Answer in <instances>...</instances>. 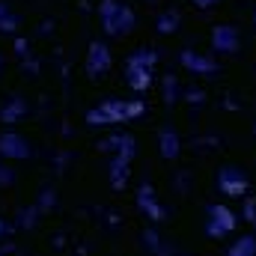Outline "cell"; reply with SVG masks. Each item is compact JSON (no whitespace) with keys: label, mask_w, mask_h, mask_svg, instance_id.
<instances>
[{"label":"cell","mask_w":256,"mask_h":256,"mask_svg":"<svg viewBox=\"0 0 256 256\" xmlns=\"http://www.w3.org/2000/svg\"><path fill=\"white\" fill-rule=\"evenodd\" d=\"M21 110H24V104H21V102H12V104H9V110H3V120H6V122H12Z\"/></svg>","instance_id":"obj_14"},{"label":"cell","mask_w":256,"mask_h":256,"mask_svg":"<svg viewBox=\"0 0 256 256\" xmlns=\"http://www.w3.org/2000/svg\"><path fill=\"white\" fill-rule=\"evenodd\" d=\"M161 155L164 158H176L179 155V134L173 128H164L161 131Z\"/></svg>","instance_id":"obj_10"},{"label":"cell","mask_w":256,"mask_h":256,"mask_svg":"<svg viewBox=\"0 0 256 256\" xmlns=\"http://www.w3.org/2000/svg\"><path fill=\"white\" fill-rule=\"evenodd\" d=\"M226 256H256V238L254 236H242V238L230 248Z\"/></svg>","instance_id":"obj_11"},{"label":"cell","mask_w":256,"mask_h":256,"mask_svg":"<svg viewBox=\"0 0 256 256\" xmlns=\"http://www.w3.org/2000/svg\"><path fill=\"white\" fill-rule=\"evenodd\" d=\"M218 188L226 194V196H244L248 191V176L238 170V167H224L220 173H218Z\"/></svg>","instance_id":"obj_6"},{"label":"cell","mask_w":256,"mask_h":256,"mask_svg":"<svg viewBox=\"0 0 256 256\" xmlns=\"http://www.w3.org/2000/svg\"><path fill=\"white\" fill-rule=\"evenodd\" d=\"M179 21H182V15L176 12V9H170V12H164L161 18H158V33H176L179 30Z\"/></svg>","instance_id":"obj_12"},{"label":"cell","mask_w":256,"mask_h":256,"mask_svg":"<svg viewBox=\"0 0 256 256\" xmlns=\"http://www.w3.org/2000/svg\"><path fill=\"white\" fill-rule=\"evenodd\" d=\"M182 66L194 74H206V78L218 72V60L212 54H196V51H182Z\"/></svg>","instance_id":"obj_7"},{"label":"cell","mask_w":256,"mask_h":256,"mask_svg":"<svg viewBox=\"0 0 256 256\" xmlns=\"http://www.w3.org/2000/svg\"><path fill=\"white\" fill-rule=\"evenodd\" d=\"M146 3H158V0H146Z\"/></svg>","instance_id":"obj_17"},{"label":"cell","mask_w":256,"mask_h":256,"mask_svg":"<svg viewBox=\"0 0 256 256\" xmlns=\"http://www.w3.org/2000/svg\"><path fill=\"white\" fill-rule=\"evenodd\" d=\"M110 51H108V45L104 42H92L90 45V54H86V72L96 78V74H104L108 68H110Z\"/></svg>","instance_id":"obj_8"},{"label":"cell","mask_w":256,"mask_h":256,"mask_svg":"<svg viewBox=\"0 0 256 256\" xmlns=\"http://www.w3.org/2000/svg\"><path fill=\"white\" fill-rule=\"evenodd\" d=\"M18 27V18L12 15V9L6 6V3H0V30H6V33H12Z\"/></svg>","instance_id":"obj_13"},{"label":"cell","mask_w":256,"mask_h":256,"mask_svg":"<svg viewBox=\"0 0 256 256\" xmlns=\"http://www.w3.org/2000/svg\"><path fill=\"white\" fill-rule=\"evenodd\" d=\"M0 66H3V60H0Z\"/></svg>","instance_id":"obj_18"},{"label":"cell","mask_w":256,"mask_h":256,"mask_svg":"<svg viewBox=\"0 0 256 256\" xmlns=\"http://www.w3.org/2000/svg\"><path fill=\"white\" fill-rule=\"evenodd\" d=\"M155 60H158V54H155L152 48H140V51H134V54L126 60V80H128L131 90L143 92V90L149 86Z\"/></svg>","instance_id":"obj_2"},{"label":"cell","mask_w":256,"mask_h":256,"mask_svg":"<svg viewBox=\"0 0 256 256\" xmlns=\"http://www.w3.org/2000/svg\"><path fill=\"white\" fill-rule=\"evenodd\" d=\"M212 45H214L218 54H226V57L238 54V48H242V33H238V27H232V24H218V27L212 30Z\"/></svg>","instance_id":"obj_4"},{"label":"cell","mask_w":256,"mask_h":256,"mask_svg":"<svg viewBox=\"0 0 256 256\" xmlns=\"http://www.w3.org/2000/svg\"><path fill=\"white\" fill-rule=\"evenodd\" d=\"M254 27H256V12H254Z\"/></svg>","instance_id":"obj_16"},{"label":"cell","mask_w":256,"mask_h":256,"mask_svg":"<svg viewBox=\"0 0 256 256\" xmlns=\"http://www.w3.org/2000/svg\"><path fill=\"white\" fill-rule=\"evenodd\" d=\"M137 114H143V104L140 102H120V98H110V102H104V104H98L96 110H90V126H110V122H126L128 116H137Z\"/></svg>","instance_id":"obj_3"},{"label":"cell","mask_w":256,"mask_h":256,"mask_svg":"<svg viewBox=\"0 0 256 256\" xmlns=\"http://www.w3.org/2000/svg\"><path fill=\"white\" fill-rule=\"evenodd\" d=\"M0 152L9 155V158H27V155H30V146H27V140L18 137V134H3V137H0Z\"/></svg>","instance_id":"obj_9"},{"label":"cell","mask_w":256,"mask_h":256,"mask_svg":"<svg viewBox=\"0 0 256 256\" xmlns=\"http://www.w3.org/2000/svg\"><path fill=\"white\" fill-rule=\"evenodd\" d=\"M98 21H102V30L108 36H128L137 24L131 6L120 3V0H102L98 3Z\"/></svg>","instance_id":"obj_1"},{"label":"cell","mask_w":256,"mask_h":256,"mask_svg":"<svg viewBox=\"0 0 256 256\" xmlns=\"http://www.w3.org/2000/svg\"><path fill=\"white\" fill-rule=\"evenodd\" d=\"M236 224H238L236 212H230L226 206H212V208H208V224H206V232H208V236L224 238V236H230V232L236 230Z\"/></svg>","instance_id":"obj_5"},{"label":"cell","mask_w":256,"mask_h":256,"mask_svg":"<svg viewBox=\"0 0 256 256\" xmlns=\"http://www.w3.org/2000/svg\"><path fill=\"white\" fill-rule=\"evenodd\" d=\"M200 9H212V6H218V0H194Z\"/></svg>","instance_id":"obj_15"}]
</instances>
